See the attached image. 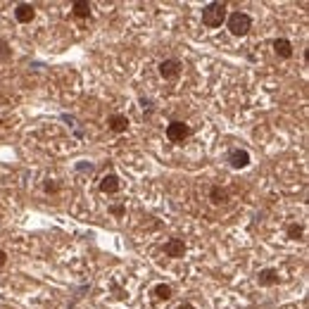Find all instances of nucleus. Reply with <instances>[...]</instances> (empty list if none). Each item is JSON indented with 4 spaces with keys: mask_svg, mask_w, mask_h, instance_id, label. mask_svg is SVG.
I'll list each match as a JSON object with an SVG mask.
<instances>
[{
    "mask_svg": "<svg viewBox=\"0 0 309 309\" xmlns=\"http://www.w3.org/2000/svg\"><path fill=\"white\" fill-rule=\"evenodd\" d=\"M0 124H2V121H0Z\"/></svg>",
    "mask_w": 309,
    "mask_h": 309,
    "instance_id": "aec40b11",
    "label": "nucleus"
},
{
    "mask_svg": "<svg viewBox=\"0 0 309 309\" xmlns=\"http://www.w3.org/2000/svg\"><path fill=\"white\" fill-rule=\"evenodd\" d=\"M109 212L114 214V216H124V212H126V209H124L121 205H112V207H109Z\"/></svg>",
    "mask_w": 309,
    "mask_h": 309,
    "instance_id": "dca6fc26",
    "label": "nucleus"
},
{
    "mask_svg": "<svg viewBox=\"0 0 309 309\" xmlns=\"http://www.w3.org/2000/svg\"><path fill=\"white\" fill-rule=\"evenodd\" d=\"M72 10H74L76 17H81V19H84V17H88V14H91V5H88L86 0H79V2H74V5H72Z\"/></svg>",
    "mask_w": 309,
    "mask_h": 309,
    "instance_id": "ddd939ff",
    "label": "nucleus"
},
{
    "mask_svg": "<svg viewBox=\"0 0 309 309\" xmlns=\"http://www.w3.org/2000/svg\"><path fill=\"white\" fill-rule=\"evenodd\" d=\"M33 17H36V7L29 5V2H19V5L14 7V19L19 21V24H29Z\"/></svg>",
    "mask_w": 309,
    "mask_h": 309,
    "instance_id": "0eeeda50",
    "label": "nucleus"
},
{
    "mask_svg": "<svg viewBox=\"0 0 309 309\" xmlns=\"http://www.w3.org/2000/svg\"><path fill=\"white\" fill-rule=\"evenodd\" d=\"M226 17H228L226 2H207L203 7V24L209 29H219L226 21Z\"/></svg>",
    "mask_w": 309,
    "mask_h": 309,
    "instance_id": "f257e3e1",
    "label": "nucleus"
},
{
    "mask_svg": "<svg viewBox=\"0 0 309 309\" xmlns=\"http://www.w3.org/2000/svg\"><path fill=\"white\" fill-rule=\"evenodd\" d=\"M119 191V179L114 174H107L103 176V181H100V193H105V195H112V193Z\"/></svg>",
    "mask_w": 309,
    "mask_h": 309,
    "instance_id": "9d476101",
    "label": "nucleus"
},
{
    "mask_svg": "<svg viewBox=\"0 0 309 309\" xmlns=\"http://www.w3.org/2000/svg\"><path fill=\"white\" fill-rule=\"evenodd\" d=\"M107 126H109V131H114V133H124L128 128V119L124 114H112V117L107 119Z\"/></svg>",
    "mask_w": 309,
    "mask_h": 309,
    "instance_id": "1a4fd4ad",
    "label": "nucleus"
},
{
    "mask_svg": "<svg viewBox=\"0 0 309 309\" xmlns=\"http://www.w3.org/2000/svg\"><path fill=\"white\" fill-rule=\"evenodd\" d=\"M188 136H191V126L183 124V121H171L169 126H167V138L171 143H183Z\"/></svg>",
    "mask_w": 309,
    "mask_h": 309,
    "instance_id": "7ed1b4c3",
    "label": "nucleus"
},
{
    "mask_svg": "<svg viewBox=\"0 0 309 309\" xmlns=\"http://www.w3.org/2000/svg\"><path fill=\"white\" fill-rule=\"evenodd\" d=\"M257 281H259V286H276L278 283V271L276 269H264V271H259V276H257Z\"/></svg>",
    "mask_w": 309,
    "mask_h": 309,
    "instance_id": "9b49d317",
    "label": "nucleus"
},
{
    "mask_svg": "<svg viewBox=\"0 0 309 309\" xmlns=\"http://www.w3.org/2000/svg\"><path fill=\"white\" fill-rule=\"evenodd\" d=\"M302 233H305V231H302V226H298V224H290L288 226V235H290V238H295V240H298V238H302Z\"/></svg>",
    "mask_w": 309,
    "mask_h": 309,
    "instance_id": "2eb2a0df",
    "label": "nucleus"
},
{
    "mask_svg": "<svg viewBox=\"0 0 309 309\" xmlns=\"http://www.w3.org/2000/svg\"><path fill=\"white\" fill-rule=\"evenodd\" d=\"M45 191H48V193H55V191H57V183H45Z\"/></svg>",
    "mask_w": 309,
    "mask_h": 309,
    "instance_id": "a211bd4d",
    "label": "nucleus"
},
{
    "mask_svg": "<svg viewBox=\"0 0 309 309\" xmlns=\"http://www.w3.org/2000/svg\"><path fill=\"white\" fill-rule=\"evenodd\" d=\"M160 74H162V79H176V76L181 74V62L174 60V57L162 60L160 62Z\"/></svg>",
    "mask_w": 309,
    "mask_h": 309,
    "instance_id": "39448f33",
    "label": "nucleus"
},
{
    "mask_svg": "<svg viewBox=\"0 0 309 309\" xmlns=\"http://www.w3.org/2000/svg\"><path fill=\"white\" fill-rule=\"evenodd\" d=\"M155 295H157V300H169L171 298V286H164V283L155 286Z\"/></svg>",
    "mask_w": 309,
    "mask_h": 309,
    "instance_id": "4468645a",
    "label": "nucleus"
},
{
    "mask_svg": "<svg viewBox=\"0 0 309 309\" xmlns=\"http://www.w3.org/2000/svg\"><path fill=\"white\" fill-rule=\"evenodd\" d=\"M226 26H228V31L233 33V36H245L250 29H252V19H250V14L247 12H231L228 17H226Z\"/></svg>",
    "mask_w": 309,
    "mask_h": 309,
    "instance_id": "f03ea898",
    "label": "nucleus"
},
{
    "mask_svg": "<svg viewBox=\"0 0 309 309\" xmlns=\"http://www.w3.org/2000/svg\"><path fill=\"white\" fill-rule=\"evenodd\" d=\"M274 53L278 57H283V60H288V57H293V43L288 38H276L274 41Z\"/></svg>",
    "mask_w": 309,
    "mask_h": 309,
    "instance_id": "6e6552de",
    "label": "nucleus"
},
{
    "mask_svg": "<svg viewBox=\"0 0 309 309\" xmlns=\"http://www.w3.org/2000/svg\"><path fill=\"white\" fill-rule=\"evenodd\" d=\"M164 255L171 257V259H179V257L186 255V243H183L181 238H171L164 243Z\"/></svg>",
    "mask_w": 309,
    "mask_h": 309,
    "instance_id": "423d86ee",
    "label": "nucleus"
},
{
    "mask_svg": "<svg viewBox=\"0 0 309 309\" xmlns=\"http://www.w3.org/2000/svg\"><path fill=\"white\" fill-rule=\"evenodd\" d=\"M5 264H7V252H5V250H0V269L5 267Z\"/></svg>",
    "mask_w": 309,
    "mask_h": 309,
    "instance_id": "f3484780",
    "label": "nucleus"
},
{
    "mask_svg": "<svg viewBox=\"0 0 309 309\" xmlns=\"http://www.w3.org/2000/svg\"><path fill=\"white\" fill-rule=\"evenodd\" d=\"M209 198H212V203L214 205H221L228 200V193L224 191V188H219V186H214L212 191H209Z\"/></svg>",
    "mask_w": 309,
    "mask_h": 309,
    "instance_id": "f8f14e48",
    "label": "nucleus"
},
{
    "mask_svg": "<svg viewBox=\"0 0 309 309\" xmlns=\"http://www.w3.org/2000/svg\"><path fill=\"white\" fill-rule=\"evenodd\" d=\"M176 309H195V307H193V305H188V302H186V305H179V307H176Z\"/></svg>",
    "mask_w": 309,
    "mask_h": 309,
    "instance_id": "6ab92c4d",
    "label": "nucleus"
},
{
    "mask_svg": "<svg viewBox=\"0 0 309 309\" xmlns=\"http://www.w3.org/2000/svg\"><path fill=\"white\" fill-rule=\"evenodd\" d=\"M228 164H231L233 169H245L247 164H250V152L243 148H233L228 152Z\"/></svg>",
    "mask_w": 309,
    "mask_h": 309,
    "instance_id": "20e7f679",
    "label": "nucleus"
}]
</instances>
